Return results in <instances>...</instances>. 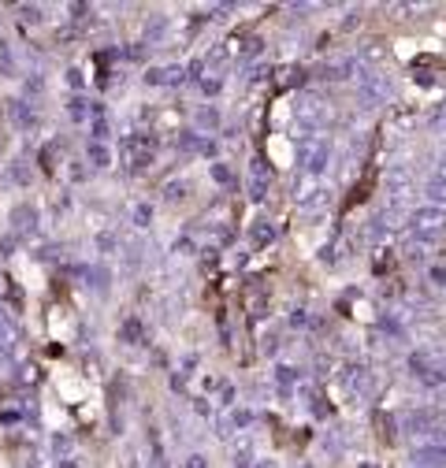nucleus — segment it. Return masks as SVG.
Here are the masks:
<instances>
[{
	"instance_id": "1",
	"label": "nucleus",
	"mask_w": 446,
	"mask_h": 468,
	"mask_svg": "<svg viewBox=\"0 0 446 468\" xmlns=\"http://www.w3.org/2000/svg\"><path fill=\"white\" fill-rule=\"evenodd\" d=\"M446 234V209H435V205H424L413 212L410 219V239L417 246H431Z\"/></svg>"
},
{
	"instance_id": "2",
	"label": "nucleus",
	"mask_w": 446,
	"mask_h": 468,
	"mask_svg": "<svg viewBox=\"0 0 446 468\" xmlns=\"http://www.w3.org/2000/svg\"><path fill=\"white\" fill-rule=\"evenodd\" d=\"M428 205L446 209V161L435 164V171H431V179H428Z\"/></svg>"
}]
</instances>
